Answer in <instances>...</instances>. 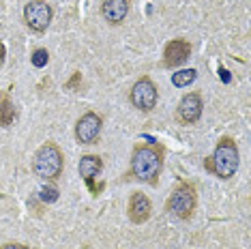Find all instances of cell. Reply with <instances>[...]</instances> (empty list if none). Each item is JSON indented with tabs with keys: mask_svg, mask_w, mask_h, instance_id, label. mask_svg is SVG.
<instances>
[{
	"mask_svg": "<svg viewBox=\"0 0 251 249\" xmlns=\"http://www.w3.org/2000/svg\"><path fill=\"white\" fill-rule=\"evenodd\" d=\"M161 166H163V155L159 146H151V144L135 146L133 155H131V172L138 180L155 185L159 172H161Z\"/></svg>",
	"mask_w": 251,
	"mask_h": 249,
	"instance_id": "cell-1",
	"label": "cell"
},
{
	"mask_svg": "<svg viewBox=\"0 0 251 249\" xmlns=\"http://www.w3.org/2000/svg\"><path fill=\"white\" fill-rule=\"evenodd\" d=\"M206 168L215 176L219 178H232L238 170V149L236 142L230 138V135H224L219 138V142L215 146V152L206 159Z\"/></svg>",
	"mask_w": 251,
	"mask_h": 249,
	"instance_id": "cell-2",
	"label": "cell"
},
{
	"mask_svg": "<svg viewBox=\"0 0 251 249\" xmlns=\"http://www.w3.org/2000/svg\"><path fill=\"white\" fill-rule=\"evenodd\" d=\"M32 172L41 180H56L62 174V152L56 144L48 142L32 157Z\"/></svg>",
	"mask_w": 251,
	"mask_h": 249,
	"instance_id": "cell-3",
	"label": "cell"
},
{
	"mask_svg": "<svg viewBox=\"0 0 251 249\" xmlns=\"http://www.w3.org/2000/svg\"><path fill=\"white\" fill-rule=\"evenodd\" d=\"M196 202H198V198H196V189H193V185L180 183L178 187H174L172 196H170L168 202H165V208H168L174 217L189 219L193 215V211H196Z\"/></svg>",
	"mask_w": 251,
	"mask_h": 249,
	"instance_id": "cell-4",
	"label": "cell"
},
{
	"mask_svg": "<svg viewBox=\"0 0 251 249\" xmlns=\"http://www.w3.org/2000/svg\"><path fill=\"white\" fill-rule=\"evenodd\" d=\"M54 18V11L45 0H32L26 4L24 9V22L30 30L35 32H45L50 26V22Z\"/></svg>",
	"mask_w": 251,
	"mask_h": 249,
	"instance_id": "cell-5",
	"label": "cell"
},
{
	"mask_svg": "<svg viewBox=\"0 0 251 249\" xmlns=\"http://www.w3.org/2000/svg\"><path fill=\"white\" fill-rule=\"evenodd\" d=\"M129 99H131V103L138 107V110L151 112L152 107L157 105V99H159L155 82H152L151 77H140V80L133 84V88H131Z\"/></svg>",
	"mask_w": 251,
	"mask_h": 249,
	"instance_id": "cell-6",
	"label": "cell"
},
{
	"mask_svg": "<svg viewBox=\"0 0 251 249\" xmlns=\"http://www.w3.org/2000/svg\"><path fill=\"white\" fill-rule=\"evenodd\" d=\"M101 116L95 112H86L75 124V138L79 144H95V140L101 133Z\"/></svg>",
	"mask_w": 251,
	"mask_h": 249,
	"instance_id": "cell-7",
	"label": "cell"
},
{
	"mask_svg": "<svg viewBox=\"0 0 251 249\" xmlns=\"http://www.w3.org/2000/svg\"><path fill=\"white\" fill-rule=\"evenodd\" d=\"M176 116H178V121L185 123V124L198 123L200 116H202V97H200L198 93L185 95V97L178 101V107H176Z\"/></svg>",
	"mask_w": 251,
	"mask_h": 249,
	"instance_id": "cell-8",
	"label": "cell"
},
{
	"mask_svg": "<svg viewBox=\"0 0 251 249\" xmlns=\"http://www.w3.org/2000/svg\"><path fill=\"white\" fill-rule=\"evenodd\" d=\"M189 56H191V45L185 39H174L163 50V67H168V69L180 67Z\"/></svg>",
	"mask_w": 251,
	"mask_h": 249,
	"instance_id": "cell-9",
	"label": "cell"
},
{
	"mask_svg": "<svg viewBox=\"0 0 251 249\" xmlns=\"http://www.w3.org/2000/svg\"><path fill=\"white\" fill-rule=\"evenodd\" d=\"M79 176H82L84 180H86V185L90 187V191H99L95 185V178L101 174V170H103V161H101L99 155H84L82 159H79Z\"/></svg>",
	"mask_w": 251,
	"mask_h": 249,
	"instance_id": "cell-10",
	"label": "cell"
},
{
	"mask_svg": "<svg viewBox=\"0 0 251 249\" xmlns=\"http://www.w3.org/2000/svg\"><path fill=\"white\" fill-rule=\"evenodd\" d=\"M151 211H152V204H151V200H148L146 194H142V191H135V194L129 198V219L133 224H144V222H148V217H151Z\"/></svg>",
	"mask_w": 251,
	"mask_h": 249,
	"instance_id": "cell-11",
	"label": "cell"
},
{
	"mask_svg": "<svg viewBox=\"0 0 251 249\" xmlns=\"http://www.w3.org/2000/svg\"><path fill=\"white\" fill-rule=\"evenodd\" d=\"M101 13L110 24H121L129 13V0H103Z\"/></svg>",
	"mask_w": 251,
	"mask_h": 249,
	"instance_id": "cell-12",
	"label": "cell"
},
{
	"mask_svg": "<svg viewBox=\"0 0 251 249\" xmlns=\"http://www.w3.org/2000/svg\"><path fill=\"white\" fill-rule=\"evenodd\" d=\"M15 118V107L13 101L4 90H0V127H9Z\"/></svg>",
	"mask_w": 251,
	"mask_h": 249,
	"instance_id": "cell-13",
	"label": "cell"
},
{
	"mask_svg": "<svg viewBox=\"0 0 251 249\" xmlns=\"http://www.w3.org/2000/svg\"><path fill=\"white\" fill-rule=\"evenodd\" d=\"M196 77H198V71H196V69H182V71H178V73H174V75H172V82H174V86L182 88V86H189V84L196 80Z\"/></svg>",
	"mask_w": 251,
	"mask_h": 249,
	"instance_id": "cell-14",
	"label": "cell"
},
{
	"mask_svg": "<svg viewBox=\"0 0 251 249\" xmlns=\"http://www.w3.org/2000/svg\"><path fill=\"white\" fill-rule=\"evenodd\" d=\"M32 65L37 67V69H41V67L48 65V60H50V54H48V50H43V48H39L32 52Z\"/></svg>",
	"mask_w": 251,
	"mask_h": 249,
	"instance_id": "cell-15",
	"label": "cell"
},
{
	"mask_svg": "<svg viewBox=\"0 0 251 249\" xmlns=\"http://www.w3.org/2000/svg\"><path fill=\"white\" fill-rule=\"evenodd\" d=\"M41 200L43 202H56L58 200V189L54 185H45L41 189Z\"/></svg>",
	"mask_w": 251,
	"mask_h": 249,
	"instance_id": "cell-16",
	"label": "cell"
},
{
	"mask_svg": "<svg viewBox=\"0 0 251 249\" xmlns=\"http://www.w3.org/2000/svg\"><path fill=\"white\" fill-rule=\"evenodd\" d=\"M0 249H28V247L22 245V243H4V245H0Z\"/></svg>",
	"mask_w": 251,
	"mask_h": 249,
	"instance_id": "cell-17",
	"label": "cell"
},
{
	"mask_svg": "<svg viewBox=\"0 0 251 249\" xmlns=\"http://www.w3.org/2000/svg\"><path fill=\"white\" fill-rule=\"evenodd\" d=\"M77 82H79V73H75V75H73V80H71L69 84H67V86H69V88H73V86H75Z\"/></svg>",
	"mask_w": 251,
	"mask_h": 249,
	"instance_id": "cell-18",
	"label": "cell"
},
{
	"mask_svg": "<svg viewBox=\"0 0 251 249\" xmlns=\"http://www.w3.org/2000/svg\"><path fill=\"white\" fill-rule=\"evenodd\" d=\"M4 62V43L0 41V65H2Z\"/></svg>",
	"mask_w": 251,
	"mask_h": 249,
	"instance_id": "cell-19",
	"label": "cell"
},
{
	"mask_svg": "<svg viewBox=\"0 0 251 249\" xmlns=\"http://www.w3.org/2000/svg\"><path fill=\"white\" fill-rule=\"evenodd\" d=\"M219 73H221V77H224V82H230V75H227L226 69H219Z\"/></svg>",
	"mask_w": 251,
	"mask_h": 249,
	"instance_id": "cell-20",
	"label": "cell"
}]
</instances>
